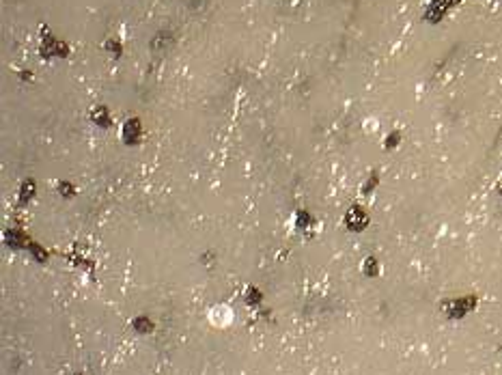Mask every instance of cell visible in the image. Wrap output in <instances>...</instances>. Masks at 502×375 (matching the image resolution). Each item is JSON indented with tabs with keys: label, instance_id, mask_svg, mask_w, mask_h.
<instances>
[{
	"label": "cell",
	"instance_id": "obj_1",
	"mask_svg": "<svg viewBox=\"0 0 502 375\" xmlns=\"http://www.w3.org/2000/svg\"><path fill=\"white\" fill-rule=\"evenodd\" d=\"M209 319H212L214 326H229L233 322V313L229 306H214L212 313H209Z\"/></svg>",
	"mask_w": 502,
	"mask_h": 375
}]
</instances>
